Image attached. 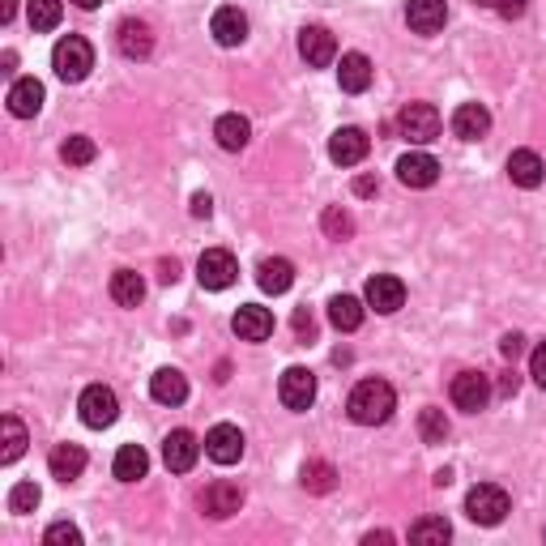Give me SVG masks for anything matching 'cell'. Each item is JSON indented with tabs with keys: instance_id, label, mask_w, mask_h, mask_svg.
Instances as JSON below:
<instances>
[{
	"instance_id": "obj_12",
	"label": "cell",
	"mask_w": 546,
	"mask_h": 546,
	"mask_svg": "<svg viewBox=\"0 0 546 546\" xmlns=\"http://www.w3.org/2000/svg\"><path fill=\"white\" fill-rule=\"evenodd\" d=\"M367 308H376L380 316H393L401 303H406V286H401V278H393V273H376L372 282H367Z\"/></svg>"
},
{
	"instance_id": "obj_2",
	"label": "cell",
	"mask_w": 546,
	"mask_h": 546,
	"mask_svg": "<svg viewBox=\"0 0 546 546\" xmlns=\"http://www.w3.org/2000/svg\"><path fill=\"white\" fill-rule=\"evenodd\" d=\"M52 69H56L60 82H69V86L86 82L90 69H94V47H90L82 35H64V39L52 47Z\"/></svg>"
},
{
	"instance_id": "obj_28",
	"label": "cell",
	"mask_w": 546,
	"mask_h": 546,
	"mask_svg": "<svg viewBox=\"0 0 546 546\" xmlns=\"http://www.w3.org/2000/svg\"><path fill=\"white\" fill-rule=\"evenodd\" d=\"M111 470H116L120 483H137V478H146V470H150V453L141 444H124L116 461H111Z\"/></svg>"
},
{
	"instance_id": "obj_13",
	"label": "cell",
	"mask_w": 546,
	"mask_h": 546,
	"mask_svg": "<svg viewBox=\"0 0 546 546\" xmlns=\"http://www.w3.org/2000/svg\"><path fill=\"white\" fill-rule=\"evenodd\" d=\"M197 457H201V440L192 436V431H171V436L163 440V461H167V470L171 474H188L192 465H197Z\"/></svg>"
},
{
	"instance_id": "obj_35",
	"label": "cell",
	"mask_w": 546,
	"mask_h": 546,
	"mask_svg": "<svg viewBox=\"0 0 546 546\" xmlns=\"http://www.w3.org/2000/svg\"><path fill=\"white\" fill-rule=\"evenodd\" d=\"M419 436H423V444H444V440H448V419H444V410H436V406L419 410Z\"/></svg>"
},
{
	"instance_id": "obj_48",
	"label": "cell",
	"mask_w": 546,
	"mask_h": 546,
	"mask_svg": "<svg viewBox=\"0 0 546 546\" xmlns=\"http://www.w3.org/2000/svg\"><path fill=\"white\" fill-rule=\"evenodd\" d=\"M517 389H521V380H517V372H508V376L500 380V393H508V397H512V393H517Z\"/></svg>"
},
{
	"instance_id": "obj_14",
	"label": "cell",
	"mask_w": 546,
	"mask_h": 546,
	"mask_svg": "<svg viewBox=\"0 0 546 546\" xmlns=\"http://www.w3.org/2000/svg\"><path fill=\"white\" fill-rule=\"evenodd\" d=\"M205 457L218 461V465H235L244 457V431L231 427V423H218L210 436H205Z\"/></svg>"
},
{
	"instance_id": "obj_44",
	"label": "cell",
	"mask_w": 546,
	"mask_h": 546,
	"mask_svg": "<svg viewBox=\"0 0 546 546\" xmlns=\"http://www.w3.org/2000/svg\"><path fill=\"white\" fill-rule=\"evenodd\" d=\"M210 214H214L210 192H197V197H192V218H210Z\"/></svg>"
},
{
	"instance_id": "obj_45",
	"label": "cell",
	"mask_w": 546,
	"mask_h": 546,
	"mask_svg": "<svg viewBox=\"0 0 546 546\" xmlns=\"http://www.w3.org/2000/svg\"><path fill=\"white\" fill-rule=\"evenodd\" d=\"M355 192H359V197H372V192H376V180H372V175H359V180H355Z\"/></svg>"
},
{
	"instance_id": "obj_27",
	"label": "cell",
	"mask_w": 546,
	"mask_h": 546,
	"mask_svg": "<svg viewBox=\"0 0 546 546\" xmlns=\"http://www.w3.org/2000/svg\"><path fill=\"white\" fill-rule=\"evenodd\" d=\"M214 137H218L222 150L235 154V150H244L248 141H252V124H248V116H239V111H227V116H218Z\"/></svg>"
},
{
	"instance_id": "obj_49",
	"label": "cell",
	"mask_w": 546,
	"mask_h": 546,
	"mask_svg": "<svg viewBox=\"0 0 546 546\" xmlns=\"http://www.w3.org/2000/svg\"><path fill=\"white\" fill-rule=\"evenodd\" d=\"M77 9H99V0H73Z\"/></svg>"
},
{
	"instance_id": "obj_41",
	"label": "cell",
	"mask_w": 546,
	"mask_h": 546,
	"mask_svg": "<svg viewBox=\"0 0 546 546\" xmlns=\"http://www.w3.org/2000/svg\"><path fill=\"white\" fill-rule=\"evenodd\" d=\"M529 376H534L542 389H546V342L534 346V355H529Z\"/></svg>"
},
{
	"instance_id": "obj_38",
	"label": "cell",
	"mask_w": 546,
	"mask_h": 546,
	"mask_svg": "<svg viewBox=\"0 0 546 546\" xmlns=\"http://www.w3.org/2000/svg\"><path fill=\"white\" fill-rule=\"evenodd\" d=\"M320 227H325L329 239H350V235H355V218H350L342 205H329L325 218H320Z\"/></svg>"
},
{
	"instance_id": "obj_7",
	"label": "cell",
	"mask_w": 546,
	"mask_h": 546,
	"mask_svg": "<svg viewBox=\"0 0 546 546\" xmlns=\"http://www.w3.org/2000/svg\"><path fill=\"white\" fill-rule=\"evenodd\" d=\"M448 397H453V406L465 410V414L487 410V401H491V376H487V372H461V376H453V389H448Z\"/></svg>"
},
{
	"instance_id": "obj_39",
	"label": "cell",
	"mask_w": 546,
	"mask_h": 546,
	"mask_svg": "<svg viewBox=\"0 0 546 546\" xmlns=\"http://www.w3.org/2000/svg\"><path fill=\"white\" fill-rule=\"evenodd\" d=\"M43 542L47 546H82V529L69 525V521H56V525H47Z\"/></svg>"
},
{
	"instance_id": "obj_46",
	"label": "cell",
	"mask_w": 546,
	"mask_h": 546,
	"mask_svg": "<svg viewBox=\"0 0 546 546\" xmlns=\"http://www.w3.org/2000/svg\"><path fill=\"white\" fill-rule=\"evenodd\" d=\"M13 9H18V0H0V26L13 22Z\"/></svg>"
},
{
	"instance_id": "obj_33",
	"label": "cell",
	"mask_w": 546,
	"mask_h": 546,
	"mask_svg": "<svg viewBox=\"0 0 546 546\" xmlns=\"http://www.w3.org/2000/svg\"><path fill=\"white\" fill-rule=\"evenodd\" d=\"M60 13H64V0H30V5H26L30 30H39V35H47V30L60 26Z\"/></svg>"
},
{
	"instance_id": "obj_5",
	"label": "cell",
	"mask_w": 546,
	"mask_h": 546,
	"mask_svg": "<svg viewBox=\"0 0 546 546\" xmlns=\"http://www.w3.org/2000/svg\"><path fill=\"white\" fill-rule=\"evenodd\" d=\"M77 410H82V423L103 431L120 419V397L107 389V384H90V389L82 393V401H77Z\"/></svg>"
},
{
	"instance_id": "obj_8",
	"label": "cell",
	"mask_w": 546,
	"mask_h": 546,
	"mask_svg": "<svg viewBox=\"0 0 546 546\" xmlns=\"http://www.w3.org/2000/svg\"><path fill=\"white\" fill-rule=\"evenodd\" d=\"M278 397H282V406L286 410H312V401H316V376L308 372V367H286L282 380H278Z\"/></svg>"
},
{
	"instance_id": "obj_31",
	"label": "cell",
	"mask_w": 546,
	"mask_h": 546,
	"mask_svg": "<svg viewBox=\"0 0 546 546\" xmlns=\"http://www.w3.org/2000/svg\"><path fill=\"white\" fill-rule=\"evenodd\" d=\"M448 538H453V525L444 517H419L410 525V542H419V546H444Z\"/></svg>"
},
{
	"instance_id": "obj_40",
	"label": "cell",
	"mask_w": 546,
	"mask_h": 546,
	"mask_svg": "<svg viewBox=\"0 0 546 546\" xmlns=\"http://www.w3.org/2000/svg\"><path fill=\"white\" fill-rule=\"evenodd\" d=\"M483 9L491 13H500V18H521V13L529 9V0H478Z\"/></svg>"
},
{
	"instance_id": "obj_37",
	"label": "cell",
	"mask_w": 546,
	"mask_h": 546,
	"mask_svg": "<svg viewBox=\"0 0 546 546\" xmlns=\"http://www.w3.org/2000/svg\"><path fill=\"white\" fill-rule=\"evenodd\" d=\"M39 500H43L39 483H18V487L9 491V512H13V517H26V512L39 508Z\"/></svg>"
},
{
	"instance_id": "obj_15",
	"label": "cell",
	"mask_w": 546,
	"mask_h": 546,
	"mask_svg": "<svg viewBox=\"0 0 546 546\" xmlns=\"http://www.w3.org/2000/svg\"><path fill=\"white\" fill-rule=\"evenodd\" d=\"M231 329H235L239 342H265V337L273 333V312L261 308V303H244V308L235 312Z\"/></svg>"
},
{
	"instance_id": "obj_20",
	"label": "cell",
	"mask_w": 546,
	"mask_h": 546,
	"mask_svg": "<svg viewBox=\"0 0 546 546\" xmlns=\"http://www.w3.org/2000/svg\"><path fill=\"white\" fill-rule=\"evenodd\" d=\"M372 77H376V69L363 52H346L342 64H337V86H342L346 94H363L367 86H372Z\"/></svg>"
},
{
	"instance_id": "obj_9",
	"label": "cell",
	"mask_w": 546,
	"mask_h": 546,
	"mask_svg": "<svg viewBox=\"0 0 546 546\" xmlns=\"http://www.w3.org/2000/svg\"><path fill=\"white\" fill-rule=\"evenodd\" d=\"M367 150H372V137L363 133V128H337V133L329 137V158L337 167H359L363 158H367Z\"/></svg>"
},
{
	"instance_id": "obj_16",
	"label": "cell",
	"mask_w": 546,
	"mask_h": 546,
	"mask_svg": "<svg viewBox=\"0 0 546 546\" xmlns=\"http://www.w3.org/2000/svg\"><path fill=\"white\" fill-rule=\"evenodd\" d=\"M244 508V487H235V483H214V487H205V495H201V512L205 517H214V521H222V517H231V512H239Z\"/></svg>"
},
{
	"instance_id": "obj_30",
	"label": "cell",
	"mask_w": 546,
	"mask_h": 546,
	"mask_svg": "<svg viewBox=\"0 0 546 546\" xmlns=\"http://www.w3.org/2000/svg\"><path fill=\"white\" fill-rule=\"evenodd\" d=\"M329 320H333V329L355 333L363 325V303L355 295H333L329 299Z\"/></svg>"
},
{
	"instance_id": "obj_10",
	"label": "cell",
	"mask_w": 546,
	"mask_h": 546,
	"mask_svg": "<svg viewBox=\"0 0 546 546\" xmlns=\"http://www.w3.org/2000/svg\"><path fill=\"white\" fill-rule=\"evenodd\" d=\"M299 56L312 64V69H329L337 60V39L325 26H303L299 30Z\"/></svg>"
},
{
	"instance_id": "obj_25",
	"label": "cell",
	"mask_w": 546,
	"mask_h": 546,
	"mask_svg": "<svg viewBox=\"0 0 546 546\" xmlns=\"http://www.w3.org/2000/svg\"><path fill=\"white\" fill-rule=\"evenodd\" d=\"M508 180L517 188H538L546 180V163L534 150H512L508 154Z\"/></svg>"
},
{
	"instance_id": "obj_21",
	"label": "cell",
	"mask_w": 546,
	"mask_h": 546,
	"mask_svg": "<svg viewBox=\"0 0 546 546\" xmlns=\"http://www.w3.org/2000/svg\"><path fill=\"white\" fill-rule=\"evenodd\" d=\"M150 397L158 401V406H184L188 401L184 372H175V367H158V372L150 376Z\"/></svg>"
},
{
	"instance_id": "obj_24",
	"label": "cell",
	"mask_w": 546,
	"mask_h": 546,
	"mask_svg": "<svg viewBox=\"0 0 546 546\" xmlns=\"http://www.w3.org/2000/svg\"><path fill=\"white\" fill-rule=\"evenodd\" d=\"M9 111L18 120H30L43 111V82H35V77H18V82L9 86Z\"/></svg>"
},
{
	"instance_id": "obj_47",
	"label": "cell",
	"mask_w": 546,
	"mask_h": 546,
	"mask_svg": "<svg viewBox=\"0 0 546 546\" xmlns=\"http://www.w3.org/2000/svg\"><path fill=\"white\" fill-rule=\"evenodd\" d=\"M158 269H163V273H158V278H163V282H175V278H180V265H175V261H163Z\"/></svg>"
},
{
	"instance_id": "obj_6",
	"label": "cell",
	"mask_w": 546,
	"mask_h": 546,
	"mask_svg": "<svg viewBox=\"0 0 546 546\" xmlns=\"http://www.w3.org/2000/svg\"><path fill=\"white\" fill-rule=\"evenodd\" d=\"M235 278H239V261H235L227 248L201 252V261H197V282L205 286V291H227Z\"/></svg>"
},
{
	"instance_id": "obj_18",
	"label": "cell",
	"mask_w": 546,
	"mask_h": 546,
	"mask_svg": "<svg viewBox=\"0 0 546 546\" xmlns=\"http://www.w3.org/2000/svg\"><path fill=\"white\" fill-rule=\"evenodd\" d=\"M116 43H120V52H124L128 60H146V56L154 52V30H150V22L128 18V22H120V30H116Z\"/></svg>"
},
{
	"instance_id": "obj_43",
	"label": "cell",
	"mask_w": 546,
	"mask_h": 546,
	"mask_svg": "<svg viewBox=\"0 0 546 546\" xmlns=\"http://www.w3.org/2000/svg\"><path fill=\"white\" fill-rule=\"evenodd\" d=\"M295 333H299V337H312V333H316V320H312L308 308H299V312H295Z\"/></svg>"
},
{
	"instance_id": "obj_36",
	"label": "cell",
	"mask_w": 546,
	"mask_h": 546,
	"mask_svg": "<svg viewBox=\"0 0 546 546\" xmlns=\"http://www.w3.org/2000/svg\"><path fill=\"white\" fill-rule=\"evenodd\" d=\"M94 154H99V150H94V141L82 137V133L69 137V141L60 146V158H64L69 167H90V163H94Z\"/></svg>"
},
{
	"instance_id": "obj_3",
	"label": "cell",
	"mask_w": 546,
	"mask_h": 546,
	"mask_svg": "<svg viewBox=\"0 0 546 546\" xmlns=\"http://www.w3.org/2000/svg\"><path fill=\"white\" fill-rule=\"evenodd\" d=\"M508 512H512L508 491L495 487V483H478V487H470V495H465V517L474 525H500Z\"/></svg>"
},
{
	"instance_id": "obj_22",
	"label": "cell",
	"mask_w": 546,
	"mask_h": 546,
	"mask_svg": "<svg viewBox=\"0 0 546 546\" xmlns=\"http://www.w3.org/2000/svg\"><path fill=\"white\" fill-rule=\"evenodd\" d=\"M453 133L461 141H483L491 133V111L483 103H461L453 111Z\"/></svg>"
},
{
	"instance_id": "obj_4",
	"label": "cell",
	"mask_w": 546,
	"mask_h": 546,
	"mask_svg": "<svg viewBox=\"0 0 546 546\" xmlns=\"http://www.w3.org/2000/svg\"><path fill=\"white\" fill-rule=\"evenodd\" d=\"M440 128H444V120L431 103H406V111L397 116V133L406 137L410 146H427V141H436Z\"/></svg>"
},
{
	"instance_id": "obj_42",
	"label": "cell",
	"mask_w": 546,
	"mask_h": 546,
	"mask_svg": "<svg viewBox=\"0 0 546 546\" xmlns=\"http://www.w3.org/2000/svg\"><path fill=\"white\" fill-rule=\"evenodd\" d=\"M521 350H525V337H521V333H504V337H500V355H504V359L517 363Z\"/></svg>"
},
{
	"instance_id": "obj_19",
	"label": "cell",
	"mask_w": 546,
	"mask_h": 546,
	"mask_svg": "<svg viewBox=\"0 0 546 546\" xmlns=\"http://www.w3.org/2000/svg\"><path fill=\"white\" fill-rule=\"evenodd\" d=\"M406 22H410V30H419V35H440L448 22V5L444 0H410Z\"/></svg>"
},
{
	"instance_id": "obj_34",
	"label": "cell",
	"mask_w": 546,
	"mask_h": 546,
	"mask_svg": "<svg viewBox=\"0 0 546 546\" xmlns=\"http://www.w3.org/2000/svg\"><path fill=\"white\" fill-rule=\"evenodd\" d=\"M299 483L308 487L312 495H329L337 487V470L329 461H308V465H303V474H299Z\"/></svg>"
},
{
	"instance_id": "obj_11",
	"label": "cell",
	"mask_w": 546,
	"mask_h": 546,
	"mask_svg": "<svg viewBox=\"0 0 546 546\" xmlns=\"http://www.w3.org/2000/svg\"><path fill=\"white\" fill-rule=\"evenodd\" d=\"M397 180L406 188H431L440 180V163L431 154H423V150H410V154L397 158Z\"/></svg>"
},
{
	"instance_id": "obj_17",
	"label": "cell",
	"mask_w": 546,
	"mask_h": 546,
	"mask_svg": "<svg viewBox=\"0 0 546 546\" xmlns=\"http://www.w3.org/2000/svg\"><path fill=\"white\" fill-rule=\"evenodd\" d=\"M210 35H214L222 47H239V43L248 39V18H244V9H235V5L214 9V18H210Z\"/></svg>"
},
{
	"instance_id": "obj_32",
	"label": "cell",
	"mask_w": 546,
	"mask_h": 546,
	"mask_svg": "<svg viewBox=\"0 0 546 546\" xmlns=\"http://www.w3.org/2000/svg\"><path fill=\"white\" fill-rule=\"evenodd\" d=\"M0 431H5V440H0V444H5V448H0V461L13 465L26 453V427H22L18 414H5V419H0Z\"/></svg>"
},
{
	"instance_id": "obj_23",
	"label": "cell",
	"mask_w": 546,
	"mask_h": 546,
	"mask_svg": "<svg viewBox=\"0 0 546 546\" xmlns=\"http://www.w3.org/2000/svg\"><path fill=\"white\" fill-rule=\"evenodd\" d=\"M256 282H261V291H269V295H286L295 286V265L286 261V256H265V261L256 265Z\"/></svg>"
},
{
	"instance_id": "obj_26",
	"label": "cell",
	"mask_w": 546,
	"mask_h": 546,
	"mask_svg": "<svg viewBox=\"0 0 546 546\" xmlns=\"http://www.w3.org/2000/svg\"><path fill=\"white\" fill-rule=\"evenodd\" d=\"M47 470H52V478H60V483H73V478H82V470H86V448H82V444H56L52 457H47Z\"/></svg>"
},
{
	"instance_id": "obj_1",
	"label": "cell",
	"mask_w": 546,
	"mask_h": 546,
	"mask_svg": "<svg viewBox=\"0 0 546 546\" xmlns=\"http://www.w3.org/2000/svg\"><path fill=\"white\" fill-rule=\"evenodd\" d=\"M393 410H397V393H393V384L389 380H359L355 384V393H350L346 401V414L355 419L359 427H380V423H389L393 419Z\"/></svg>"
},
{
	"instance_id": "obj_29",
	"label": "cell",
	"mask_w": 546,
	"mask_h": 546,
	"mask_svg": "<svg viewBox=\"0 0 546 546\" xmlns=\"http://www.w3.org/2000/svg\"><path fill=\"white\" fill-rule=\"evenodd\" d=\"M111 299H116L120 308H137V303L146 299V282H141V273H133V269L111 273Z\"/></svg>"
}]
</instances>
